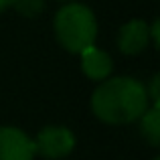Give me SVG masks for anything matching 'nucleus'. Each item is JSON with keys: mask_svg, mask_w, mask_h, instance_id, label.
Wrapping results in <instances>:
<instances>
[{"mask_svg": "<svg viewBox=\"0 0 160 160\" xmlns=\"http://www.w3.org/2000/svg\"><path fill=\"white\" fill-rule=\"evenodd\" d=\"M150 108L146 85L134 77H112L91 95V112L109 126H124L140 120Z\"/></svg>", "mask_w": 160, "mask_h": 160, "instance_id": "1", "label": "nucleus"}, {"mask_svg": "<svg viewBox=\"0 0 160 160\" xmlns=\"http://www.w3.org/2000/svg\"><path fill=\"white\" fill-rule=\"evenodd\" d=\"M55 37L65 51L79 55L91 47L98 37V20L89 6L79 2H67L57 10L53 20Z\"/></svg>", "mask_w": 160, "mask_h": 160, "instance_id": "2", "label": "nucleus"}, {"mask_svg": "<svg viewBox=\"0 0 160 160\" xmlns=\"http://www.w3.org/2000/svg\"><path fill=\"white\" fill-rule=\"evenodd\" d=\"M32 142H35V154H41L43 158L49 160L65 158L75 148L73 132L63 126H47L37 134Z\"/></svg>", "mask_w": 160, "mask_h": 160, "instance_id": "3", "label": "nucleus"}, {"mask_svg": "<svg viewBox=\"0 0 160 160\" xmlns=\"http://www.w3.org/2000/svg\"><path fill=\"white\" fill-rule=\"evenodd\" d=\"M35 142L20 128L2 126L0 128V160H32Z\"/></svg>", "mask_w": 160, "mask_h": 160, "instance_id": "4", "label": "nucleus"}, {"mask_svg": "<svg viewBox=\"0 0 160 160\" xmlns=\"http://www.w3.org/2000/svg\"><path fill=\"white\" fill-rule=\"evenodd\" d=\"M150 45V27L140 18L126 22L118 32V49L124 55H140Z\"/></svg>", "mask_w": 160, "mask_h": 160, "instance_id": "5", "label": "nucleus"}, {"mask_svg": "<svg viewBox=\"0 0 160 160\" xmlns=\"http://www.w3.org/2000/svg\"><path fill=\"white\" fill-rule=\"evenodd\" d=\"M79 57H81V71L87 79H91V81H106L112 75L113 63H112V57L103 49H98L95 45H91V47L83 49L79 53Z\"/></svg>", "mask_w": 160, "mask_h": 160, "instance_id": "6", "label": "nucleus"}, {"mask_svg": "<svg viewBox=\"0 0 160 160\" xmlns=\"http://www.w3.org/2000/svg\"><path fill=\"white\" fill-rule=\"evenodd\" d=\"M140 132L150 146L160 144V106L152 103L140 116Z\"/></svg>", "mask_w": 160, "mask_h": 160, "instance_id": "7", "label": "nucleus"}, {"mask_svg": "<svg viewBox=\"0 0 160 160\" xmlns=\"http://www.w3.org/2000/svg\"><path fill=\"white\" fill-rule=\"evenodd\" d=\"M10 6L24 18H37L45 8V0H12Z\"/></svg>", "mask_w": 160, "mask_h": 160, "instance_id": "8", "label": "nucleus"}, {"mask_svg": "<svg viewBox=\"0 0 160 160\" xmlns=\"http://www.w3.org/2000/svg\"><path fill=\"white\" fill-rule=\"evenodd\" d=\"M150 41H152L154 47L158 49V43H160V39H158V20H154V24L150 27Z\"/></svg>", "mask_w": 160, "mask_h": 160, "instance_id": "9", "label": "nucleus"}, {"mask_svg": "<svg viewBox=\"0 0 160 160\" xmlns=\"http://www.w3.org/2000/svg\"><path fill=\"white\" fill-rule=\"evenodd\" d=\"M10 4H12V0H0V12H4L6 8H10Z\"/></svg>", "mask_w": 160, "mask_h": 160, "instance_id": "10", "label": "nucleus"}, {"mask_svg": "<svg viewBox=\"0 0 160 160\" xmlns=\"http://www.w3.org/2000/svg\"><path fill=\"white\" fill-rule=\"evenodd\" d=\"M59 2H73V0H59Z\"/></svg>", "mask_w": 160, "mask_h": 160, "instance_id": "11", "label": "nucleus"}, {"mask_svg": "<svg viewBox=\"0 0 160 160\" xmlns=\"http://www.w3.org/2000/svg\"><path fill=\"white\" fill-rule=\"evenodd\" d=\"M154 160H160V158H154Z\"/></svg>", "mask_w": 160, "mask_h": 160, "instance_id": "12", "label": "nucleus"}]
</instances>
